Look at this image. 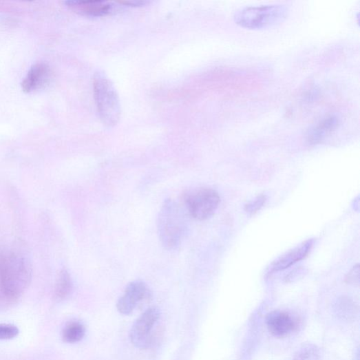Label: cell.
I'll return each mask as SVG.
<instances>
[{
	"instance_id": "obj_1",
	"label": "cell",
	"mask_w": 360,
	"mask_h": 360,
	"mask_svg": "<svg viewBox=\"0 0 360 360\" xmlns=\"http://www.w3.org/2000/svg\"><path fill=\"white\" fill-rule=\"evenodd\" d=\"M30 279V265L21 254L12 250L0 251V308L16 304Z\"/></svg>"
},
{
	"instance_id": "obj_7",
	"label": "cell",
	"mask_w": 360,
	"mask_h": 360,
	"mask_svg": "<svg viewBox=\"0 0 360 360\" xmlns=\"http://www.w3.org/2000/svg\"><path fill=\"white\" fill-rule=\"evenodd\" d=\"M150 296V290L145 283L140 281L131 282L127 286L123 296L118 299L117 310L123 315H129Z\"/></svg>"
},
{
	"instance_id": "obj_11",
	"label": "cell",
	"mask_w": 360,
	"mask_h": 360,
	"mask_svg": "<svg viewBox=\"0 0 360 360\" xmlns=\"http://www.w3.org/2000/svg\"><path fill=\"white\" fill-rule=\"evenodd\" d=\"M341 120L337 115L326 116L308 130L306 137L308 142L311 145H317L330 136L339 128Z\"/></svg>"
},
{
	"instance_id": "obj_13",
	"label": "cell",
	"mask_w": 360,
	"mask_h": 360,
	"mask_svg": "<svg viewBox=\"0 0 360 360\" xmlns=\"http://www.w3.org/2000/svg\"><path fill=\"white\" fill-rule=\"evenodd\" d=\"M74 288V284L70 273L67 270H62L58 277L55 287V298L58 301L67 299L71 295Z\"/></svg>"
},
{
	"instance_id": "obj_16",
	"label": "cell",
	"mask_w": 360,
	"mask_h": 360,
	"mask_svg": "<svg viewBox=\"0 0 360 360\" xmlns=\"http://www.w3.org/2000/svg\"><path fill=\"white\" fill-rule=\"evenodd\" d=\"M267 201L266 195H260L257 198L249 202L245 207V211L251 215H253L260 211L263 207Z\"/></svg>"
},
{
	"instance_id": "obj_6",
	"label": "cell",
	"mask_w": 360,
	"mask_h": 360,
	"mask_svg": "<svg viewBox=\"0 0 360 360\" xmlns=\"http://www.w3.org/2000/svg\"><path fill=\"white\" fill-rule=\"evenodd\" d=\"M160 317L158 309L151 308L134 322L129 332V339L136 347L147 349L151 346L153 341V331Z\"/></svg>"
},
{
	"instance_id": "obj_5",
	"label": "cell",
	"mask_w": 360,
	"mask_h": 360,
	"mask_svg": "<svg viewBox=\"0 0 360 360\" xmlns=\"http://www.w3.org/2000/svg\"><path fill=\"white\" fill-rule=\"evenodd\" d=\"M188 213L198 220L210 218L218 209L220 198L218 193L210 188H200L187 193L184 200Z\"/></svg>"
},
{
	"instance_id": "obj_10",
	"label": "cell",
	"mask_w": 360,
	"mask_h": 360,
	"mask_svg": "<svg viewBox=\"0 0 360 360\" xmlns=\"http://www.w3.org/2000/svg\"><path fill=\"white\" fill-rule=\"evenodd\" d=\"M314 243V240H308L279 256L271 265L268 268L269 273H273L284 271L305 259L312 250Z\"/></svg>"
},
{
	"instance_id": "obj_14",
	"label": "cell",
	"mask_w": 360,
	"mask_h": 360,
	"mask_svg": "<svg viewBox=\"0 0 360 360\" xmlns=\"http://www.w3.org/2000/svg\"><path fill=\"white\" fill-rule=\"evenodd\" d=\"M85 335V327L80 321H74L65 326L62 332L64 342L76 343L81 341Z\"/></svg>"
},
{
	"instance_id": "obj_9",
	"label": "cell",
	"mask_w": 360,
	"mask_h": 360,
	"mask_svg": "<svg viewBox=\"0 0 360 360\" xmlns=\"http://www.w3.org/2000/svg\"><path fill=\"white\" fill-rule=\"evenodd\" d=\"M51 79V70L45 63L32 65L23 78L21 87L24 92L30 94L43 89Z\"/></svg>"
},
{
	"instance_id": "obj_17",
	"label": "cell",
	"mask_w": 360,
	"mask_h": 360,
	"mask_svg": "<svg viewBox=\"0 0 360 360\" xmlns=\"http://www.w3.org/2000/svg\"><path fill=\"white\" fill-rule=\"evenodd\" d=\"M307 356L303 349L299 352L297 360H317V352L315 348H306Z\"/></svg>"
},
{
	"instance_id": "obj_12",
	"label": "cell",
	"mask_w": 360,
	"mask_h": 360,
	"mask_svg": "<svg viewBox=\"0 0 360 360\" xmlns=\"http://www.w3.org/2000/svg\"><path fill=\"white\" fill-rule=\"evenodd\" d=\"M266 324L270 332L277 337H283L295 331L297 323L288 313L274 311L266 319Z\"/></svg>"
},
{
	"instance_id": "obj_18",
	"label": "cell",
	"mask_w": 360,
	"mask_h": 360,
	"mask_svg": "<svg viewBox=\"0 0 360 360\" xmlns=\"http://www.w3.org/2000/svg\"><path fill=\"white\" fill-rule=\"evenodd\" d=\"M346 280L348 283H358L359 280V266H354L348 275Z\"/></svg>"
},
{
	"instance_id": "obj_8",
	"label": "cell",
	"mask_w": 360,
	"mask_h": 360,
	"mask_svg": "<svg viewBox=\"0 0 360 360\" xmlns=\"http://www.w3.org/2000/svg\"><path fill=\"white\" fill-rule=\"evenodd\" d=\"M74 12L91 17L107 16L114 12L117 8L113 3L103 0H72L65 3Z\"/></svg>"
},
{
	"instance_id": "obj_15",
	"label": "cell",
	"mask_w": 360,
	"mask_h": 360,
	"mask_svg": "<svg viewBox=\"0 0 360 360\" xmlns=\"http://www.w3.org/2000/svg\"><path fill=\"white\" fill-rule=\"evenodd\" d=\"M19 330L15 325L0 324V340H11L18 336Z\"/></svg>"
},
{
	"instance_id": "obj_19",
	"label": "cell",
	"mask_w": 360,
	"mask_h": 360,
	"mask_svg": "<svg viewBox=\"0 0 360 360\" xmlns=\"http://www.w3.org/2000/svg\"><path fill=\"white\" fill-rule=\"evenodd\" d=\"M121 4H124L125 6H141L143 5H145L147 2L145 1H126V2H122Z\"/></svg>"
},
{
	"instance_id": "obj_2",
	"label": "cell",
	"mask_w": 360,
	"mask_h": 360,
	"mask_svg": "<svg viewBox=\"0 0 360 360\" xmlns=\"http://www.w3.org/2000/svg\"><path fill=\"white\" fill-rule=\"evenodd\" d=\"M157 225L162 246L170 251L178 248L187 230L186 215L181 207L173 200H167L159 212Z\"/></svg>"
},
{
	"instance_id": "obj_4",
	"label": "cell",
	"mask_w": 360,
	"mask_h": 360,
	"mask_svg": "<svg viewBox=\"0 0 360 360\" xmlns=\"http://www.w3.org/2000/svg\"><path fill=\"white\" fill-rule=\"evenodd\" d=\"M288 9L284 5L248 6L238 10L234 15L236 24L248 30H264L282 23Z\"/></svg>"
},
{
	"instance_id": "obj_3",
	"label": "cell",
	"mask_w": 360,
	"mask_h": 360,
	"mask_svg": "<svg viewBox=\"0 0 360 360\" xmlns=\"http://www.w3.org/2000/svg\"><path fill=\"white\" fill-rule=\"evenodd\" d=\"M93 88L101 120L108 127L116 125L120 118L121 106L114 85L105 74L98 72L94 76Z\"/></svg>"
}]
</instances>
